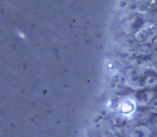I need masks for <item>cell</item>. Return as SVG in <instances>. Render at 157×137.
<instances>
[{
	"mask_svg": "<svg viewBox=\"0 0 157 137\" xmlns=\"http://www.w3.org/2000/svg\"><path fill=\"white\" fill-rule=\"evenodd\" d=\"M157 84L156 78L154 77H148L146 78V85L150 86V87H153Z\"/></svg>",
	"mask_w": 157,
	"mask_h": 137,
	"instance_id": "obj_2",
	"label": "cell"
},
{
	"mask_svg": "<svg viewBox=\"0 0 157 137\" xmlns=\"http://www.w3.org/2000/svg\"><path fill=\"white\" fill-rule=\"evenodd\" d=\"M151 52V49L148 45H142L140 48V53H141L142 55H147L150 54Z\"/></svg>",
	"mask_w": 157,
	"mask_h": 137,
	"instance_id": "obj_1",
	"label": "cell"
},
{
	"mask_svg": "<svg viewBox=\"0 0 157 137\" xmlns=\"http://www.w3.org/2000/svg\"><path fill=\"white\" fill-rule=\"evenodd\" d=\"M129 8L132 9V10H137L139 9V5L135 2H132L131 4H129Z\"/></svg>",
	"mask_w": 157,
	"mask_h": 137,
	"instance_id": "obj_3",
	"label": "cell"
}]
</instances>
